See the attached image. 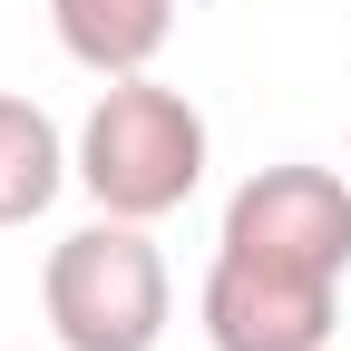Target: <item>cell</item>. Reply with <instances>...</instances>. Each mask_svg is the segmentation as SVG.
I'll return each mask as SVG.
<instances>
[{
  "label": "cell",
  "instance_id": "6da1fadb",
  "mask_svg": "<svg viewBox=\"0 0 351 351\" xmlns=\"http://www.w3.org/2000/svg\"><path fill=\"white\" fill-rule=\"evenodd\" d=\"M205 108L166 78H108L98 108L78 127V186L98 195V215H127V225H156L205 186Z\"/></svg>",
  "mask_w": 351,
  "mask_h": 351
},
{
  "label": "cell",
  "instance_id": "7a4b0ae2",
  "mask_svg": "<svg viewBox=\"0 0 351 351\" xmlns=\"http://www.w3.org/2000/svg\"><path fill=\"white\" fill-rule=\"evenodd\" d=\"M39 313L69 351H156L176 322V283H166V254L147 244V225L127 215H98L49 244L39 263Z\"/></svg>",
  "mask_w": 351,
  "mask_h": 351
},
{
  "label": "cell",
  "instance_id": "3957f363",
  "mask_svg": "<svg viewBox=\"0 0 351 351\" xmlns=\"http://www.w3.org/2000/svg\"><path fill=\"white\" fill-rule=\"evenodd\" d=\"M215 254H254L283 274H351V186L332 166H254L225 195V244Z\"/></svg>",
  "mask_w": 351,
  "mask_h": 351
},
{
  "label": "cell",
  "instance_id": "277c9868",
  "mask_svg": "<svg viewBox=\"0 0 351 351\" xmlns=\"http://www.w3.org/2000/svg\"><path fill=\"white\" fill-rule=\"evenodd\" d=\"M332 293L322 274H283L254 254H215L205 274V341L215 351H332Z\"/></svg>",
  "mask_w": 351,
  "mask_h": 351
},
{
  "label": "cell",
  "instance_id": "5b68a950",
  "mask_svg": "<svg viewBox=\"0 0 351 351\" xmlns=\"http://www.w3.org/2000/svg\"><path fill=\"white\" fill-rule=\"evenodd\" d=\"M49 29H59V49H69L78 69H98V78H137V69L166 49L176 0H49Z\"/></svg>",
  "mask_w": 351,
  "mask_h": 351
},
{
  "label": "cell",
  "instance_id": "8992f818",
  "mask_svg": "<svg viewBox=\"0 0 351 351\" xmlns=\"http://www.w3.org/2000/svg\"><path fill=\"white\" fill-rule=\"evenodd\" d=\"M69 176H78V147L59 137V117L39 98H0V225L49 215Z\"/></svg>",
  "mask_w": 351,
  "mask_h": 351
}]
</instances>
